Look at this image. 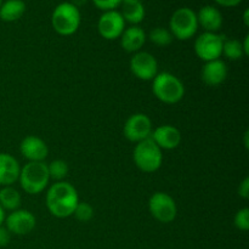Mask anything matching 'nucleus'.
<instances>
[{
  "label": "nucleus",
  "instance_id": "obj_37",
  "mask_svg": "<svg viewBox=\"0 0 249 249\" xmlns=\"http://www.w3.org/2000/svg\"><path fill=\"white\" fill-rule=\"evenodd\" d=\"M1 4H2V0H0V6H1Z\"/></svg>",
  "mask_w": 249,
  "mask_h": 249
},
{
  "label": "nucleus",
  "instance_id": "obj_35",
  "mask_svg": "<svg viewBox=\"0 0 249 249\" xmlns=\"http://www.w3.org/2000/svg\"><path fill=\"white\" fill-rule=\"evenodd\" d=\"M248 134H249V131L247 130L245 133V146H246V148H248Z\"/></svg>",
  "mask_w": 249,
  "mask_h": 249
},
{
  "label": "nucleus",
  "instance_id": "obj_25",
  "mask_svg": "<svg viewBox=\"0 0 249 249\" xmlns=\"http://www.w3.org/2000/svg\"><path fill=\"white\" fill-rule=\"evenodd\" d=\"M73 215L77 218V220L82 221V223H88L94 216V208L87 202H79L73 212Z\"/></svg>",
  "mask_w": 249,
  "mask_h": 249
},
{
  "label": "nucleus",
  "instance_id": "obj_30",
  "mask_svg": "<svg viewBox=\"0 0 249 249\" xmlns=\"http://www.w3.org/2000/svg\"><path fill=\"white\" fill-rule=\"evenodd\" d=\"M214 1L224 7H235L240 5L243 0H214Z\"/></svg>",
  "mask_w": 249,
  "mask_h": 249
},
{
  "label": "nucleus",
  "instance_id": "obj_13",
  "mask_svg": "<svg viewBox=\"0 0 249 249\" xmlns=\"http://www.w3.org/2000/svg\"><path fill=\"white\" fill-rule=\"evenodd\" d=\"M19 152L28 162H44L49 155V148L43 139L29 135L21 141Z\"/></svg>",
  "mask_w": 249,
  "mask_h": 249
},
{
  "label": "nucleus",
  "instance_id": "obj_2",
  "mask_svg": "<svg viewBox=\"0 0 249 249\" xmlns=\"http://www.w3.org/2000/svg\"><path fill=\"white\" fill-rule=\"evenodd\" d=\"M50 181L48 164L45 162H28L21 168L18 182L28 195L41 194Z\"/></svg>",
  "mask_w": 249,
  "mask_h": 249
},
{
  "label": "nucleus",
  "instance_id": "obj_15",
  "mask_svg": "<svg viewBox=\"0 0 249 249\" xmlns=\"http://www.w3.org/2000/svg\"><path fill=\"white\" fill-rule=\"evenodd\" d=\"M228 66L220 58L204 62L201 71L202 80L204 84L209 85V87H218V85L223 84L228 78Z\"/></svg>",
  "mask_w": 249,
  "mask_h": 249
},
{
  "label": "nucleus",
  "instance_id": "obj_22",
  "mask_svg": "<svg viewBox=\"0 0 249 249\" xmlns=\"http://www.w3.org/2000/svg\"><path fill=\"white\" fill-rule=\"evenodd\" d=\"M221 55H224L231 61H236L245 57L242 43L237 39H225L223 44V53Z\"/></svg>",
  "mask_w": 249,
  "mask_h": 249
},
{
  "label": "nucleus",
  "instance_id": "obj_34",
  "mask_svg": "<svg viewBox=\"0 0 249 249\" xmlns=\"http://www.w3.org/2000/svg\"><path fill=\"white\" fill-rule=\"evenodd\" d=\"M5 218H6V215H5V211L1 208V206H0V226L4 224Z\"/></svg>",
  "mask_w": 249,
  "mask_h": 249
},
{
  "label": "nucleus",
  "instance_id": "obj_4",
  "mask_svg": "<svg viewBox=\"0 0 249 249\" xmlns=\"http://www.w3.org/2000/svg\"><path fill=\"white\" fill-rule=\"evenodd\" d=\"M51 24L53 31L60 36H72L80 26L79 9L71 2H61L53 11Z\"/></svg>",
  "mask_w": 249,
  "mask_h": 249
},
{
  "label": "nucleus",
  "instance_id": "obj_21",
  "mask_svg": "<svg viewBox=\"0 0 249 249\" xmlns=\"http://www.w3.org/2000/svg\"><path fill=\"white\" fill-rule=\"evenodd\" d=\"M121 15L123 16L124 21L129 22L133 26H136L145 18V7L142 2H123V9Z\"/></svg>",
  "mask_w": 249,
  "mask_h": 249
},
{
  "label": "nucleus",
  "instance_id": "obj_10",
  "mask_svg": "<svg viewBox=\"0 0 249 249\" xmlns=\"http://www.w3.org/2000/svg\"><path fill=\"white\" fill-rule=\"evenodd\" d=\"M130 71L138 79L148 82L157 75L158 62L152 53L138 51L130 60Z\"/></svg>",
  "mask_w": 249,
  "mask_h": 249
},
{
  "label": "nucleus",
  "instance_id": "obj_17",
  "mask_svg": "<svg viewBox=\"0 0 249 249\" xmlns=\"http://www.w3.org/2000/svg\"><path fill=\"white\" fill-rule=\"evenodd\" d=\"M196 15L198 27L201 26L204 32L216 33L223 26V15L215 6L206 5Z\"/></svg>",
  "mask_w": 249,
  "mask_h": 249
},
{
  "label": "nucleus",
  "instance_id": "obj_12",
  "mask_svg": "<svg viewBox=\"0 0 249 249\" xmlns=\"http://www.w3.org/2000/svg\"><path fill=\"white\" fill-rule=\"evenodd\" d=\"M5 228L10 231V233H14L17 236L28 235L29 232L34 230L36 225V219L29 211L26 209H16L11 212L9 215L5 218Z\"/></svg>",
  "mask_w": 249,
  "mask_h": 249
},
{
  "label": "nucleus",
  "instance_id": "obj_18",
  "mask_svg": "<svg viewBox=\"0 0 249 249\" xmlns=\"http://www.w3.org/2000/svg\"><path fill=\"white\" fill-rule=\"evenodd\" d=\"M146 36L145 31L139 26H131L124 29L121 36V45L126 53H138L141 51L142 46L145 45Z\"/></svg>",
  "mask_w": 249,
  "mask_h": 249
},
{
  "label": "nucleus",
  "instance_id": "obj_23",
  "mask_svg": "<svg viewBox=\"0 0 249 249\" xmlns=\"http://www.w3.org/2000/svg\"><path fill=\"white\" fill-rule=\"evenodd\" d=\"M148 39L152 41L155 45L164 48L168 46L173 41V36L169 29L163 28V27H156L148 34Z\"/></svg>",
  "mask_w": 249,
  "mask_h": 249
},
{
  "label": "nucleus",
  "instance_id": "obj_16",
  "mask_svg": "<svg viewBox=\"0 0 249 249\" xmlns=\"http://www.w3.org/2000/svg\"><path fill=\"white\" fill-rule=\"evenodd\" d=\"M21 167L16 158L9 153H0V186H12L18 181Z\"/></svg>",
  "mask_w": 249,
  "mask_h": 249
},
{
  "label": "nucleus",
  "instance_id": "obj_24",
  "mask_svg": "<svg viewBox=\"0 0 249 249\" xmlns=\"http://www.w3.org/2000/svg\"><path fill=\"white\" fill-rule=\"evenodd\" d=\"M49 175H50V180H55V182L63 181L68 174V164L62 160H55L48 164Z\"/></svg>",
  "mask_w": 249,
  "mask_h": 249
},
{
  "label": "nucleus",
  "instance_id": "obj_28",
  "mask_svg": "<svg viewBox=\"0 0 249 249\" xmlns=\"http://www.w3.org/2000/svg\"><path fill=\"white\" fill-rule=\"evenodd\" d=\"M11 240V233L5 226H0V248L6 247Z\"/></svg>",
  "mask_w": 249,
  "mask_h": 249
},
{
  "label": "nucleus",
  "instance_id": "obj_31",
  "mask_svg": "<svg viewBox=\"0 0 249 249\" xmlns=\"http://www.w3.org/2000/svg\"><path fill=\"white\" fill-rule=\"evenodd\" d=\"M242 48H243V53H245V56L249 55V36H246L245 40L242 43Z\"/></svg>",
  "mask_w": 249,
  "mask_h": 249
},
{
  "label": "nucleus",
  "instance_id": "obj_14",
  "mask_svg": "<svg viewBox=\"0 0 249 249\" xmlns=\"http://www.w3.org/2000/svg\"><path fill=\"white\" fill-rule=\"evenodd\" d=\"M151 139L160 150H174L181 142V131L177 126L164 124L153 129Z\"/></svg>",
  "mask_w": 249,
  "mask_h": 249
},
{
  "label": "nucleus",
  "instance_id": "obj_27",
  "mask_svg": "<svg viewBox=\"0 0 249 249\" xmlns=\"http://www.w3.org/2000/svg\"><path fill=\"white\" fill-rule=\"evenodd\" d=\"M95 6L102 11H111L116 10L122 4V0H92Z\"/></svg>",
  "mask_w": 249,
  "mask_h": 249
},
{
  "label": "nucleus",
  "instance_id": "obj_29",
  "mask_svg": "<svg viewBox=\"0 0 249 249\" xmlns=\"http://www.w3.org/2000/svg\"><path fill=\"white\" fill-rule=\"evenodd\" d=\"M238 196L243 199H248L249 197V178H245L243 181L238 186Z\"/></svg>",
  "mask_w": 249,
  "mask_h": 249
},
{
  "label": "nucleus",
  "instance_id": "obj_5",
  "mask_svg": "<svg viewBox=\"0 0 249 249\" xmlns=\"http://www.w3.org/2000/svg\"><path fill=\"white\" fill-rule=\"evenodd\" d=\"M133 160L141 172L155 173L162 165V150L156 145L152 139H146L135 145L133 151Z\"/></svg>",
  "mask_w": 249,
  "mask_h": 249
},
{
  "label": "nucleus",
  "instance_id": "obj_20",
  "mask_svg": "<svg viewBox=\"0 0 249 249\" xmlns=\"http://www.w3.org/2000/svg\"><path fill=\"white\" fill-rule=\"evenodd\" d=\"M22 197L14 186H4L0 190V206L4 211L14 212L19 209Z\"/></svg>",
  "mask_w": 249,
  "mask_h": 249
},
{
  "label": "nucleus",
  "instance_id": "obj_3",
  "mask_svg": "<svg viewBox=\"0 0 249 249\" xmlns=\"http://www.w3.org/2000/svg\"><path fill=\"white\" fill-rule=\"evenodd\" d=\"M153 95L165 105H174L181 101L185 87L177 75L169 72H158L152 79Z\"/></svg>",
  "mask_w": 249,
  "mask_h": 249
},
{
  "label": "nucleus",
  "instance_id": "obj_8",
  "mask_svg": "<svg viewBox=\"0 0 249 249\" xmlns=\"http://www.w3.org/2000/svg\"><path fill=\"white\" fill-rule=\"evenodd\" d=\"M225 38L218 33L204 32L199 34L195 40V53L199 60L208 61L218 60L223 53V44Z\"/></svg>",
  "mask_w": 249,
  "mask_h": 249
},
{
  "label": "nucleus",
  "instance_id": "obj_9",
  "mask_svg": "<svg viewBox=\"0 0 249 249\" xmlns=\"http://www.w3.org/2000/svg\"><path fill=\"white\" fill-rule=\"evenodd\" d=\"M152 121L145 113H135L126 119L123 126V134L126 140L131 142H140L151 138Z\"/></svg>",
  "mask_w": 249,
  "mask_h": 249
},
{
  "label": "nucleus",
  "instance_id": "obj_1",
  "mask_svg": "<svg viewBox=\"0 0 249 249\" xmlns=\"http://www.w3.org/2000/svg\"><path fill=\"white\" fill-rule=\"evenodd\" d=\"M79 203V196L72 184L57 181L46 191L45 204L51 215L56 218H68L73 215L75 207Z\"/></svg>",
  "mask_w": 249,
  "mask_h": 249
},
{
  "label": "nucleus",
  "instance_id": "obj_36",
  "mask_svg": "<svg viewBox=\"0 0 249 249\" xmlns=\"http://www.w3.org/2000/svg\"><path fill=\"white\" fill-rule=\"evenodd\" d=\"M141 1V0H122V2H138Z\"/></svg>",
  "mask_w": 249,
  "mask_h": 249
},
{
  "label": "nucleus",
  "instance_id": "obj_26",
  "mask_svg": "<svg viewBox=\"0 0 249 249\" xmlns=\"http://www.w3.org/2000/svg\"><path fill=\"white\" fill-rule=\"evenodd\" d=\"M233 224L236 228L241 231H248L249 230V209L242 208L235 214L233 218Z\"/></svg>",
  "mask_w": 249,
  "mask_h": 249
},
{
  "label": "nucleus",
  "instance_id": "obj_6",
  "mask_svg": "<svg viewBox=\"0 0 249 249\" xmlns=\"http://www.w3.org/2000/svg\"><path fill=\"white\" fill-rule=\"evenodd\" d=\"M197 15L190 7H180L170 17L169 31L178 40H189L197 33Z\"/></svg>",
  "mask_w": 249,
  "mask_h": 249
},
{
  "label": "nucleus",
  "instance_id": "obj_32",
  "mask_svg": "<svg viewBox=\"0 0 249 249\" xmlns=\"http://www.w3.org/2000/svg\"><path fill=\"white\" fill-rule=\"evenodd\" d=\"M89 1V0H71V4H73L74 6L79 7V6H83V5H85L87 2Z\"/></svg>",
  "mask_w": 249,
  "mask_h": 249
},
{
  "label": "nucleus",
  "instance_id": "obj_7",
  "mask_svg": "<svg viewBox=\"0 0 249 249\" xmlns=\"http://www.w3.org/2000/svg\"><path fill=\"white\" fill-rule=\"evenodd\" d=\"M148 211L157 221L169 224L177 218L178 207L172 196L165 192H155L148 199Z\"/></svg>",
  "mask_w": 249,
  "mask_h": 249
},
{
  "label": "nucleus",
  "instance_id": "obj_33",
  "mask_svg": "<svg viewBox=\"0 0 249 249\" xmlns=\"http://www.w3.org/2000/svg\"><path fill=\"white\" fill-rule=\"evenodd\" d=\"M249 10L246 9L245 12H243V22H245L246 26H249Z\"/></svg>",
  "mask_w": 249,
  "mask_h": 249
},
{
  "label": "nucleus",
  "instance_id": "obj_19",
  "mask_svg": "<svg viewBox=\"0 0 249 249\" xmlns=\"http://www.w3.org/2000/svg\"><path fill=\"white\" fill-rule=\"evenodd\" d=\"M26 12V2L23 0H6L0 6V19L4 22H15Z\"/></svg>",
  "mask_w": 249,
  "mask_h": 249
},
{
  "label": "nucleus",
  "instance_id": "obj_11",
  "mask_svg": "<svg viewBox=\"0 0 249 249\" xmlns=\"http://www.w3.org/2000/svg\"><path fill=\"white\" fill-rule=\"evenodd\" d=\"M124 29H125V21L121 12L117 10L105 11L97 22V31L100 36L106 40H114V39L121 38Z\"/></svg>",
  "mask_w": 249,
  "mask_h": 249
}]
</instances>
